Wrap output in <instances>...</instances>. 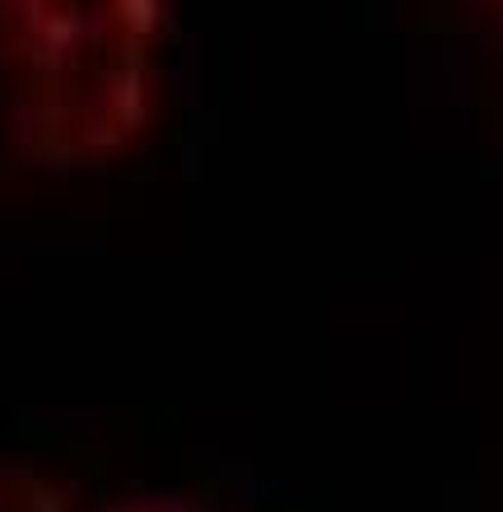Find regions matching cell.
Returning <instances> with one entry per match:
<instances>
[{
  "label": "cell",
  "instance_id": "6da1fadb",
  "mask_svg": "<svg viewBox=\"0 0 503 512\" xmlns=\"http://www.w3.org/2000/svg\"><path fill=\"white\" fill-rule=\"evenodd\" d=\"M159 89V0H0L5 122L38 163L136 145Z\"/></svg>",
  "mask_w": 503,
  "mask_h": 512
},
{
  "label": "cell",
  "instance_id": "7a4b0ae2",
  "mask_svg": "<svg viewBox=\"0 0 503 512\" xmlns=\"http://www.w3.org/2000/svg\"><path fill=\"white\" fill-rule=\"evenodd\" d=\"M0 512H70L61 489L42 485L28 471H5L0 466Z\"/></svg>",
  "mask_w": 503,
  "mask_h": 512
},
{
  "label": "cell",
  "instance_id": "3957f363",
  "mask_svg": "<svg viewBox=\"0 0 503 512\" xmlns=\"http://www.w3.org/2000/svg\"><path fill=\"white\" fill-rule=\"evenodd\" d=\"M117 512H201V508H191V503H126Z\"/></svg>",
  "mask_w": 503,
  "mask_h": 512
}]
</instances>
